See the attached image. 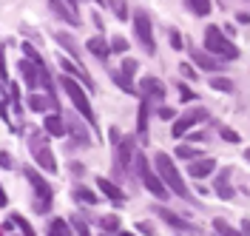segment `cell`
<instances>
[{
  "mask_svg": "<svg viewBox=\"0 0 250 236\" xmlns=\"http://www.w3.org/2000/svg\"><path fill=\"white\" fill-rule=\"evenodd\" d=\"M60 68L65 71V74H74V77H80L83 83H85V86H88V88L94 86V83H91V77L85 74V68H80V65H74L71 60H68V57H60Z\"/></svg>",
  "mask_w": 250,
  "mask_h": 236,
  "instance_id": "cell-19",
  "label": "cell"
},
{
  "mask_svg": "<svg viewBox=\"0 0 250 236\" xmlns=\"http://www.w3.org/2000/svg\"><path fill=\"white\" fill-rule=\"evenodd\" d=\"M137 228H140V231H142V234H145V236H148V234L154 236V228H151V225H148V222H140V225H137Z\"/></svg>",
  "mask_w": 250,
  "mask_h": 236,
  "instance_id": "cell-42",
  "label": "cell"
},
{
  "mask_svg": "<svg viewBox=\"0 0 250 236\" xmlns=\"http://www.w3.org/2000/svg\"><path fill=\"white\" fill-rule=\"evenodd\" d=\"M3 168H12V157H9L6 151H3Z\"/></svg>",
  "mask_w": 250,
  "mask_h": 236,
  "instance_id": "cell-43",
  "label": "cell"
},
{
  "mask_svg": "<svg viewBox=\"0 0 250 236\" xmlns=\"http://www.w3.org/2000/svg\"><path fill=\"white\" fill-rule=\"evenodd\" d=\"M29 148H31V154H34L37 165H40L43 171H48V173L57 171V162H54V154H51V148H48V140L40 131H34L29 137Z\"/></svg>",
  "mask_w": 250,
  "mask_h": 236,
  "instance_id": "cell-6",
  "label": "cell"
},
{
  "mask_svg": "<svg viewBox=\"0 0 250 236\" xmlns=\"http://www.w3.org/2000/svg\"><path fill=\"white\" fill-rule=\"evenodd\" d=\"M103 228H105L108 234H114V231L120 228V219H117V216H103Z\"/></svg>",
  "mask_w": 250,
  "mask_h": 236,
  "instance_id": "cell-34",
  "label": "cell"
},
{
  "mask_svg": "<svg viewBox=\"0 0 250 236\" xmlns=\"http://www.w3.org/2000/svg\"><path fill=\"white\" fill-rule=\"evenodd\" d=\"M111 77H114V83H117V86H120L123 91H128V94H140V91H137V88L131 86V77H125L123 71H111Z\"/></svg>",
  "mask_w": 250,
  "mask_h": 236,
  "instance_id": "cell-24",
  "label": "cell"
},
{
  "mask_svg": "<svg viewBox=\"0 0 250 236\" xmlns=\"http://www.w3.org/2000/svg\"><path fill=\"white\" fill-rule=\"evenodd\" d=\"M6 236H9V234H6Z\"/></svg>",
  "mask_w": 250,
  "mask_h": 236,
  "instance_id": "cell-48",
  "label": "cell"
},
{
  "mask_svg": "<svg viewBox=\"0 0 250 236\" xmlns=\"http://www.w3.org/2000/svg\"><path fill=\"white\" fill-rule=\"evenodd\" d=\"M205 48L210 54H216L219 60H236L239 57V46H233V40L225 32H219V26L205 29Z\"/></svg>",
  "mask_w": 250,
  "mask_h": 236,
  "instance_id": "cell-2",
  "label": "cell"
},
{
  "mask_svg": "<svg viewBox=\"0 0 250 236\" xmlns=\"http://www.w3.org/2000/svg\"><path fill=\"white\" fill-rule=\"evenodd\" d=\"M179 68H182L185 77H196V68H190V63H179Z\"/></svg>",
  "mask_w": 250,
  "mask_h": 236,
  "instance_id": "cell-41",
  "label": "cell"
},
{
  "mask_svg": "<svg viewBox=\"0 0 250 236\" xmlns=\"http://www.w3.org/2000/svg\"><path fill=\"white\" fill-rule=\"evenodd\" d=\"M54 40H57V43H60V46L65 48V51H68V54L80 57V46H77V40H74V37H71L68 32H57V34H54Z\"/></svg>",
  "mask_w": 250,
  "mask_h": 236,
  "instance_id": "cell-21",
  "label": "cell"
},
{
  "mask_svg": "<svg viewBox=\"0 0 250 236\" xmlns=\"http://www.w3.org/2000/svg\"><path fill=\"white\" fill-rule=\"evenodd\" d=\"M210 88H213V91H225V94H228V91H233L236 86H233V80H228V77H210Z\"/></svg>",
  "mask_w": 250,
  "mask_h": 236,
  "instance_id": "cell-26",
  "label": "cell"
},
{
  "mask_svg": "<svg viewBox=\"0 0 250 236\" xmlns=\"http://www.w3.org/2000/svg\"><path fill=\"white\" fill-rule=\"evenodd\" d=\"M219 134H222V137H225L228 142H239V140H242V137L236 134L233 128H228V126H219Z\"/></svg>",
  "mask_w": 250,
  "mask_h": 236,
  "instance_id": "cell-31",
  "label": "cell"
},
{
  "mask_svg": "<svg viewBox=\"0 0 250 236\" xmlns=\"http://www.w3.org/2000/svg\"><path fill=\"white\" fill-rule=\"evenodd\" d=\"M65 3H68V6H74V9L80 6V0H65Z\"/></svg>",
  "mask_w": 250,
  "mask_h": 236,
  "instance_id": "cell-44",
  "label": "cell"
},
{
  "mask_svg": "<svg viewBox=\"0 0 250 236\" xmlns=\"http://www.w3.org/2000/svg\"><path fill=\"white\" fill-rule=\"evenodd\" d=\"M120 68H123V74H125V77H131V74H137V68H140V65H137V60H131V57H125Z\"/></svg>",
  "mask_w": 250,
  "mask_h": 236,
  "instance_id": "cell-30",
  "label": "cell"
},
{
  "mask_svg": "<svg viewBox=\"0 0 250 236\" xmlns=\"http://www.w3.org/2000/svg\"><path fill=\"white\" fill-rule=\"evenodd\" d=\"M137 171H140V176H142V185L154 193L156 199H168V193H171V188L162 182V176L159 173H154L151 171V162H148V157H142V154H137Z\"/></svg>",
  "mask_w": 250,
  "mask_h": 236,
  "instance_id": "cell-5",
  "label": "cell"
},
{
  "mask_svg": "<svg viewBox=\"0 0 250 236\" xmlns=\"http://www.w3.org/2000/svg\"><path fill=\"white\" fill-rule=\"evenodd\" d=\"M156 214H159L162 219L168 222L171 228H176V231H193V225H190V222H185L182 216H176V214H171V211H168V208H162V205L156 208Z\"/></svg>",
  "mask_w": 250,
  "mask_h": 236,
  "instance_id": "cell-16",
  "label": "cell"
},
{
  "mask_svg": "<svg viewBox=\"0 0 250 236\" xmlns=\"http://www.w3.org/2000/svg\"><path fill=\"white\" fill-rule=\"evenodd\" d=\"M123 236H134V234H123Z\"/></svg>",
  "mask_w": 250,
  "mask_h": 236,
  "instance_id": "cell-47",
  "label": "cell"
},
{
  "mask_svg": "<svg viewBox=\"0 0 250 236\" xmlns=\"http://www.w3.org/2000/svg\"><path fill=\"white\" fill-rule=\"evenodd\" d=\"M176 154H179V157H185V159H188V157H196V148H190V145H182Z\"/></svg>",
  "mask_w": 250,
  "mask_h": 236,
  "instance_id": "cell-38",
  "label": "cell"
},
{
  "mask_svg": "<svg viewBox=\"0 0 250 236\" xmlns=\"http://www.w3.org/2000/svg\"><path fill=\"white\" fill-rule=\"evenodd\" d=\"M74 199H83V202H88V205L97 202V196H94L91 191H88V188H80V185L74 188Z\"/></svg>",
  "mask_w": 250,
  "mask_h": 236,
  "instance_id": "cell-29",
  "label": "cell"
},
{
  "mask_svg": "<svg viewBox=\"0 0 250 236\" xmlns=\"http://www.w3.org/2000/svg\"><path fill=\"white\" fill-rule=\"evenodd\" d=\"M171 43H173V48H182V34L176 29H171Z\"/></svg>",
  "mask_w": 250,
  "mask_h": 236,
  "instance_id": "cell-40",
  "label": "cell"
},
{
  "mask_svg": "<svg viewBox=\"0 0 250 236\" xmlns=\"http://www.w3.org/2000/svg\"><path fill=\"white\" fill-rule=\"evenodd\" d=\"M154 165H156V173L162 176V182L171 188V193L182 196V199H193V196H190V191H188V185L182 182V173L176 171L173 159L168 157L165 151H156V154H154Z\"/></svg>",
  "mask_w": 250,
  "mask_h": 236,
  "instance_id": "cell-1",
  "label": "cell"
},
{
  "mask_svg": "<svg viewBox=\"0 0 250 236\" xmlns=\"http://www.w3.org/2000/svg\"><path fill=\"white\" fill-rule=\"evenodd\" d=\"M190 60L199 65V68H208V71H216V68H219V57H216V54H210L208 48L190 46Z\"/></svg>",
  "mask_w": 250,
  "mask_h": 236,
  "instance_id": "cell-11",
  "label": "cell"
},
{
  "mask_svg": "<svg viewBox=\"0 0 250 236\" xmlns=\"http://www.w3.org/2000/svg\"><path fill=\"white\" fill-rule=\"evenodd\" d=\"M188 9H190L193 15L205 17V15H210V0H188Z\"/></svg>",
  "mask_w": 250,
  "mask_h": 236,
  "instance_id": "cell-25",
  "label": "cell"
},
{
  "mask_svg": "<svg viewBox=\"0 0 250 236\" xmlns=\"http://www.w3.org/2000/svg\"><path fill=\"white\" fill-rule=\"evenodd\" d=\"M68 131H71V134H74L80 142H83V145H88V142H91V140H88V134L83 131V126H80L77 117H68Z\"/></svg>",
  "mask_w": 250,
  "mask_h": 236,
  "instance_id": "cell-22",
  "label": "cell"
},
{
  "mask_svg": "<svg viewBox=\"0 0 250 236\" xmlns=\"http://www.w3.org/2000/svg\"><path fill=\"white\" fill-rule=\"evenodd\" d=\"M245 159H250V148H248V151H245Z\"/></svg>",
  "mask_w": 250,
  "mask_h": 236,
  "instance_id": "cell-45",
  "label": "cell"
},
{
  "mask_svg": "<svg viewBox=\"0 0 250 236\" xmlns=\"http://www.w3.org/2000/svg\"><path fill=\"white\" fill-rule=\"evenodd\" d=\"M140 91H142L145 100L162 103V100H165V83H162V80H156V77H145L140 83Z\"/></svg>",
  "mask_w": 250,
  "mask_h": 236,
  "instance_id": "cell-9",
  "label": "cell"
},
{
  "mask_svg": "<svg viewBox=\"0 0 250 236\" xmlns=\"http://www.w3.org/2000/svg\"><path fill=\"white\" fill-rule=\"evenodd\" d=\"M43 128H46L51 137H65V123H62V117H57V114H46Z\"/></svg>",
  "mask_w": 250,
  "mask_h": 236,
  "instance_id": "cell-18",
  "label": "cell"
},
{
  "mask_svg": "<svg viewBox=\"0 0 250 236\" xmlns=\"http://www.w3.org/2000/svg\"><path fill=\"white\" fill-rule=\"evenodd\" d=\"M134 32H137V40L142 43V48L148 51V54H154L156 51V43H154V26H151V17L145 15V12H134Z\"/></svg>",
  "mask_w": 250,
  "mask_h": 236,
  "instance_id": "cell-7",
  "label": "cell"
},
{
  "mask_svg": "<svg viewBox=\"0 0 250 236\" xmlns=\"http://www.w3.org/2000/svg\"><path fill=\"white\" fill-rule=\"evenodd\" d=\"M71 222H74V228H77V234H80V236H91V234H88V228H85V222L80 219V216H74Z\"/></svg>",
  "mask_w": 250,
  "mask_h": 236,
  "instance_id": "cell-37",
  "label": "cell"
},
{
  "mask_svg": "<svg viewBox=\"0 0 250 236\" xmlns=\"http://www.w3.org/2000/svg\"><path fill=\"white\" fill-rule=\"evenodd\" d=\"M213 228H216V234H222V236H245V231H233L225 219H213Z\"/></svg>",
  "mask_w": 250,
  "mask_h": 236,
  "instance_id": "cell-27",
  "label": "cell"
},
{
  "mask_svg": "<svg viewBox=\"0 0 250 236\" xmlns=\"http://www.w3.org/2000/svg\"><path fill=\"white\" fill-rule=\"evenodd\" d=\"M48 9L60 17L62 23H68V26H80V17H77V12H74V6H68L65 0H48Z\"/></svg>",
  "mask_w": 250,
  "mask_h": 236,
  "instance_id": "cell-10",
  "label": "cell"
},
{
  "mask_svg": "<svg viewBox=\"0 0 250 236\" xmlns=\"http://www.w3.org/2000/svg\"><path fill=\"white\" fill-rule=\"evenodd\" d=\"M111 48H114V51H120V54H123V51H128V43H125V37H120V34H117V37L111 40Z\"/></svg>",
  "mask_w": 250,
  "mask_h": 236,
  "instance_id": "cell-35",
  "label": "cell"
},
{
  "mask_svg": "<svg viewBox=\"0 0 250 236\" xmlns=\"http://www.w3.org/2000/svg\"><path fill=\"white\" fill-rule=\"evenodd\" d=\"M60 86L65 88L68 100L74 103V108H77L80 114H83V117H85V120L94 126V123H97V120H94V108H91V103H88V97H85V91H83V86H80V83H74V80H71V74H65V71L60 74Z\"/></svg>",
  "mask_w": 250,
  "mask_h": 236,
  "instance_id": "cell-3",
  "label": "cell"
},
{
  "mask_svg": "<svg viewBox=\"0 0 250 236\" xmlns=\"http://www.w3.org/2000/svg\"><path fill=\"white\" fill-rule=\"evenodd\" d=\"M85 48L91 51L94 57H100V60H108V54L114 51V48H111L108 43H105V37H91V40L85 43Z\"/></svg>",
  "mask_w": 250,
  "mask_h": 236,
  "instance_id": "cell-17",
  "label": "cell"
},
{
  "mask_svg": "<svg viewBox=\"0 0 250 236\" xmlns=\"http://www.w3.org/2000/svg\"><path fill=\"white\" fill-rule=\"evenodd\" d=\"M131 154H134V142L123 140L117 148V168L120 171H131V162H137V159H131Z\"/></svg>",
  "mask_w": 250,
  "mask_h": 236,
  "instance_id": "cell-13",
  "label": "cell"
},
{
  "mask_svg": "<svg viewBox=\"0 0 250 236\" xmlns=\"http://www.w3.org/2000/svg\"><path fill=\"white\" fill-rule=\"evenodd\" d=\"M108 3L114 6V12H117V17H120V20H125V17H128V9H125L123 0H108Z\"/></svg>",
  "mask_w": 250,
  "mask_h": 236,
  "instance_id": "cell-33",
  "label": "cell"
},
{
  "mask_svg": "<svg viewBox=\"0 0 250 236\" xmlns=\"http://www.w3.org/2000/svg\"><path fill=\"white\" fill-rule=\"evenodd\" d=\"M48 236H71V228L62 219H51L48 222Z\"/></svg>",
  "mask_w": 250,
  "mask_h": 236,
  "instance_id": "cell-23",
  "label": "cell"
},
{
  "mask_svg": "<svg viewBox=\"0 0 250 236\" xmlns=\"http://www.w3.org/2000/svg\"><path fill=\"white\" fill-rule=\"evenodd\" d=\"M15 225H20V228H23V236H37L34 231H31V225H29L26 219H23L20 214H15Z\"/></svg>",
  "mask_w": 250,
  "mask_h": 236,
  "instance_id": "cell-32",
  "label": "cell"
},
{
  "mask_svg": "<svg viewBox=\"0 0 250 236\" xmlns=\"http://www.w3.org/2000/svg\"><path fill=\"white\" fill-rule=\"evenodd\" d=\"M97 185H100V191H103V193H105L114 205H123L125 202V191L120 188V185H114L111 179H105V176H97Z\"/></svg>",
  "mask_w": 250,
  "mask_h": 236,
  "instance_id": "cell-12",
  "label": "cell"
},
{
  "mask_svg": "<svg viewBox=\"0 0 250 236\" xmlns=\"http://www.w3.org/2000/svg\"><path fill=\"white\" fill-rule=\"evenodd\" d=\"M23 173H26V179L31 182V188H34V211H37V214H48V211H51V199H54V196H51V188H48V182L34 171L31 165H26Z\"/></svg>",
  "mask_w": 250,
  "mask_h": 236,
  "instance_id": "cell-4",
  "label": "cell"
},
{
  "mask_svg": "<svg viewBox=\"0 0 250 236\" xmlns=\"http://www.w3.org/2000/svg\"><path fill=\"white\" fill-rule=\"evenodd\" d=\"M94 3H97V6H103V3H105V0H94Z\"/></svg>",
  "mask_w": 250,
  "mask_h": 236,
  "instance_id": "cell-46",
  "label": "cell"
},
{
  "mask_svg": "<svg viewBox=\"0 0 250 236\" xmlns=\"http://www.w3.org/2000/svg\"><path fill=\"white\" fill-rule=\"evenodd\" d=\"M29 108L31 111H46V108H60V103L54 100V94H48V97H43V94H34L29 97Z\"/></svg>",
  "mask_w": 250,
  "mask_h": 236,
  "instance_id": "cell-15",
  "label": "cell"
},
{
  "mask_svg": "<svg viewBox=\"0 0 250 236\" xmlns=\"http://www.w3.org/2000/svg\"><path fill=\"white\" fill-rule=\"evenodd\" d=\"M176 88H179V97H182V100H185V103H190V100H193V91H190V88H188L185 83H179V86H176Z\"/></svg>",
  "mask_w": 250,
  "mask_h": 236,
  "instance_id": "cell-36",
  "label": "cell"
},
{
  "mask_svg": "<svg viewBox=\"0 0 250 236\" xmlns=\"http://www.w3.org/2000/svg\"><path fill=\"white\" fill-rule=\"evenodd\" d=\"M159 117H162V120H173V117H176V111L168 108V106H162V108H159Z\"/></svg>",
  "mask_w": 250,
  "mask_h": 236,
  "instance_id": "cell-39",
  "label": "cell"
},
{
  "mask_svg": "<svg viewBox=\"0 0 250 236\" xmlns=\"http://www.w3.org/2000/svg\"><path fill=\"white\" fill-rule=\"evenodd\" d=\"M137 131H140V134H145V131H148V100H142V106H140V117H137Z\"/></svg>",
  "mask_w": 250,
  "mask_h": 236,
  "instance_id": "cell-28",
  "label": "cell"
},
{
  "mask_svg": "<svg viewBox=\"0 0 250 236\" xmlns=\"http://www.w3.org/2000/svg\"><path fill=\"white\" fill-rule=\"evenodd\" d=\"M208 117H210L208 108H193V111H188V114H179L173 120V137H185L188 128H193L196 123H205Z\"/></svg>",
  "mask_w": 250,
  "mask_h": 236,
  "instance_id": "cell-8",
  "label": "cell"
},
{
  "mask_svg": "<svg viewBox=\"0 0 250 236\" xmlns=\"http://www.w3.org/2000/svg\"><path fill=\"white\" fill-rule=\"evenodd\" d=\"M213 168H216V159L202 157V159H196V162H190L188 173H190L193 179H202V176H208V173H213Z\"/></svg>",
  "mask_w": 250,
  "mask_h": 236,
  "instance_id": "cell-14",
  "label": "cell"
},
{
  "mask_svg": "<svg viewBox=\"0 0 250 236\" xmlns=\"http://www.w3.org/2000/svg\"><path fill=\"white\" fill-rule=\"evenodd\" d=\"M228 176H230V168H225V171H222V176L216 179V185H213V188H216V193L222 196V199H233V196H236V191L228 185Z\"/></svg>",
  "mask_w": 250,
  "mask_h": 236,
  "instance_id": "cell-20",
  "label": "cell"
}]
</instances>
